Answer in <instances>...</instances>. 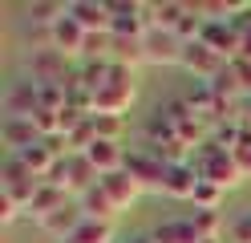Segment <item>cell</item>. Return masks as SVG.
I'll return each mask as SVG.
<instances>
[{"mask_svg": "<svg viewBox=\"0 0 251 243\" xmlns=\"http://www.w3.org/2000/svg\"><path fill=\"white\" fill-rule=\"evenodd\" d=\"M191 162H195V170H199L202 183H215V187H223V190L243 183V166H239V158H235V150H227V146L202 142Z\"/></svg>", "mask_w": 251, "mask_h": 243, "instance_id": "6da1fadb", "label": "cell"}, {"mask_svg": "<svg viewBox=\"0 0 251 243\" xmlns=\"http://www.w3.org/2000/svg\"><path fill=\"white\" fill-rule=\"evenodd\" d=\"M138 102V85H134V69L114 65L109 81L93 93V113H109V118H126V109Z\"/></svg>", "mask_w": 251, "mask_h": 243, "instance_id": "7a4b0ae2", "label": "cell"}, {"mask_svg": "<svg viewBox=\"0 0 251 243\" xmlns=\"http://www.w3.org/2000/svg\"><path fill=\"white\" fill-rule=\"evenodd\" d=\"M41 183H45V178H37V174L28 170L17 154H8L4 170H0V194H8L12 203H21V207H25V215H28V203H33V194L41 190Z\"/></svg>", "mask_w": 251, "mask_h": 243, "instance_id": "3957f363", "label": "cell"}, {"mask_svg": "<svg viewBox=\"0 0 251 243\" xmlns=\"http://www.w3.org/2000/svg\"><path fill=\"white\" fill-rule=\"evenodd\" d=\"M28 77L37 85H65L73 77L69 73V57H61L57 49H41V53H28Z\"/></svg>", "mask_w": 251, "mask_h": 243, "instance_id": "277c9868", "label": "cell"}, {"mask_svg": "<svg viewBox=\"0 0 251 243\" xmlns=\"http://www.w3.org/2000/svg\"><path fill=\"white\" fill-rule=\"evenodd\" d=\"M227 65H231L227 57H219L215 49H211V45H202V41H191V45H186V53H182V69H186V73H195L199 81H207V85L227 69Z\"/></svg>", "mask_w": 251, "mask_h": 243, "instance_id": "5b68a950", "label": "cell"}, {"mask_svg": "<svg viewBox=\"0 0 251 243\" xmlns=\"http://www.w3.org/2000/svg\"><path fill=\"white\" fill-rule=\"evenodd\" d=\"M0 102H4V118H33L41 109V85L37 81H12Z\"/></svg>", "mask_w": 251, "mask_h": 243, "instance_id": "8992f818", "label": "cell"}, {"mask_svg": "<svg viewBox=\"0 0 251 243\" xmlns=\"http://www.w3.org/2000/svg\"><path fill=\"white\" fill-rule=\"evenodd\" d=\"M0 142L8 146V154H25V150H33V146H41V130L33 118H4L0 122Z\"/></svg>", "mask_w": 251, "mask_h": 243, "instance_id": "52a82bcc", "label": "cell"}, {"mask_svg": "<svg viewBox=\"0 0 251 243\" xmlns=\"http://www.w3.org/2000/svg\"><path fill=\"white\" fill-rule=\"evenodd\" d=\"M126 174H134L142 190H162V183H166V162L154 158L150 150H134L130 158H126Z\"/></svg>", "mask_w": 251, "mask_h": 243, "instance_id": "ba28073f", "label": "cell"}, {"mask_svg": "<svg viewBox=\"0 0 251 243\" xmlns=\"http://www.w3.org/2000/svg\"><path fill=\"white\" fill-rule=\"evenodd\" d=\"M186 45L178 41V32H162L150 28L146 32V65H182Z\"/></svg>", "mask_w": 251, "mask_h": 243, "instance_id": "9c48e42d", "label": "cell"}, {"mask_svg": "<svg viewBox=\"0 0 251 243\" xmlns=\"http://www.w3.org/2000/svg\"><path fill=\"white\" fill-rule=\"evenodd\" d=\"M81 223H85V211L77 207V203H65L61 211H53L49 219H41L37 227H41L45 235H53L57 243H69V239L77 235V227H81Z\"/></svg>", "mask_w": 251, "mask_h": 243, "instance_id": "30bf717a", "label": "cell"}, {"mask_svg": "<svg viewBox=\"0 0 251 243\" xmlns=\"http://www.w3.org/2000/svg\"><path fill=\"white\" fill-rule=\"evenodd\" d=\"M49 32H53V49H57L61 57H85V37H89V32L77 25L69 12L61 16V21H57Z\"/></svg>", "mask_w": 251, "mask_h": 243, "instance_id": "8fae6325", "label": "cell"}, {"mask_svg": "<svg viewBox=\"0 0 251 243\" xmlns=\"http://www.w3.org/2000/svg\"><path fill=\"white\" fill-rule=\"evenodd\" d=\"M69 16L85 32H114V12H109V4H98V0H73Z\"/></svg>", "mask_w": 251, "mask_h": 243, "instance_id": "7c38bea8", "label": "cell"}, {"mask_svg": "<svg viewBox=\"0 0 251 243\" xmlns=\"http://www.w3.org/2000/svg\"><path fill=\"white\" fill-rule=\"evenodd\" d=\"M98 183H101V174L93 170V162L85 154H65V190L85 194L89 187H98Z\"/></svg>", "mask_w": 251, "mask_h": 243, "instance_id": "4fadbf2b", "label": "cell"}, {"mask_svg": "<svg viewBox=\"0 0 251 243\" xmlns=\"http://www.w3.org/2000/svg\"><path fill=\"white\" fill-rule=\"evenodd\" d=\"M195 190H199V170H195V162H178V166H166L162 194H170V199H195Z\"/></svg>", "mask_w": 251, "mask_h": 243, "instance_id": "5bb4252c", "label": "cell"}, {"mask_svg": "<svg viewBox=\"0 0 251 243\" xmlns=\"http://www.w3.org/2000/svg\"><path fill=\"white\" fill-rule=\"evenodd\" d=\"M85 158L93 162V170H98V174H114V170H126V158H130V154L122 150V142H105V138H98V142L85 150Z\"/></svg>", "mask_w": 251, "mask_h": 243, "instance_id": "9a60e30c", "label": "cell"}, {"mask_svg": "<svg viewBox=\"0 0 251 243\" xmlns=\"http://www.w3.org/2000/svg\"><path fill=\"white\" fill-rule=\"evenodd\" d=\"M77 207L85 211V219H98V223H114V219H118V207H114V199L105 194L101 183L89 187L85 194H77Z\"/></svg>", "mask_w": 251, "mask_h": 243, "instance_id": "2e32d148", "label": "cell"}, {"mask_svg": "<svg viewBox=\"0 0 251 243\" xmlns=\"http://www.w3.org/2000/svg\"><path fill=\"white\" fill-rule=\"evenodd\" d=\"M101 187H105V194L114 199V207L118 211H126L138 194H142V187H138V178L134 174H126V170H114V174H101Z\"/></svg>", "mask_w": 251, "mask_h": 243, "instance_id": "e0dca14e", "label": "cell"}, {"mask_svg": "<svg viewBox=\"0 0 251 243\" xmlns=\"http://www.w3.org/2000/svg\"><path fill=\"white\" fill-rule=\"evenodd\" d=\"M191 4L182 0H162V4H150V28H162V32H178V25L186 21Z\"/></svg>", "mask_w": 251, "mask_h": 243, "instance_id": "ac0fdd59", "label": "cell"}, {"mask_svg": "<svg viewBox=\"0 0 251 243\" xmlns=\"http://www.w3.org/2000/svg\"><path fill=\"white\" fill-rule=\"evenodd\" d=\"M65 194L69 190H61V187H53V183H41V190L33 194V203H28V219H49L53 211H61L65 207Z\"/></svg>", "mask_w": 251, "mask_h": 243, "instance_id": "d6986e66", "label": "cell"}, {"mask_svg": "<svg viewBox=\"0 0 251 243\" xmlns=\"http://www.w3.org/2000/svg\"><path fill=\"white\" fill-rule=\"evenodd\" d=\"M65 12H69V4H57V0H33V4L25 8V21H28V28H53Z\"/></svg>", "mask_w": 251, "mask_h": 243, "instance_id": "ffe728a7", "label": "cell"}, {"mask_svg": "<svg viewBox=\"0 0 251 243\" xmlns=\"http://www.w3.org/2000/svg\"><path fill=\"white\" fill-rule=\"evenodd\" d=\"M154 243H199V231L191 219H170V223H158L154 227Z\"/></svg>", "mask_w": 251, "mask_h": 243, "instance_id": "44dd1931", "label": "cell"}, {"mask_svg": "<svg viewBox=\"0 0 251 243\" xmlns=\"http://www.w3.org/2000/svg\"><path fill=\"white\" fill-rule=\"evenodd\" d=\"M114 65H126V69H138V65H146V37H142V41L114 37Z\"/></svg>", "mask_w": 251, "mask_h": 243, "instance_id": "7402d4cb", "label": "cell"}, {"mask_svg": "<svg viewBox=\"0 0 251 243\" xmlns=\"http://www.w3.org/2000/svg\"><path fill=\"white\" fill-rule=\"evenodd\" d=\"M69 243H114V223H98V219H85L77 227V235Z\"/></svg>", "mask_w": 251, "mask_h": 243, "instance_id": "603a6c76", "label": "cell"}, {"mask_svg": "<svg viewBox=\"0 0 251 243\" xmlns=\"http://www.w3.org/2000/svg\"><path fill=\"white\" fill-rule=\"evenodd\" d=\"M191 223H195L199 239H219V231H223V215L219 211H195Z\"/></svg>", "mask_w": 251, "mask_h": 243, "instance_id": "cb8c5ba5", "label": "cell"}, {"mask_svg": "<svg viewBox=\"0 0 251 243\" xmlns=\"http://www.w3.org/2000/svg\"><path fill=\"white\" fill-rule=\"evenodd\" d=\"M223 187H215V183H202V178H199V190H195V211H219V203H223Z\"/></svg>", "mask_w": 251, "mask_h": 243, "instance_id": "d4e9b609", "label": "cell"}, {"mask_svg": "<svg viewBox=\"0 0 251 243\" xmlns=\"http://www.w3.org/2000/svg\"><path fill=\"white\" fill-rule=\"evenodd\" d=\"M89 118H93L98 138H105V142H118L122 130H126V118H109V113H89Z\"/></svg>", "mask_w": 251, "mask_h": 243, "instance_id": "484cf974", "label": "cell"}, {"mask_svg": "<svg viewBox=\"0 0 251 243\" xmlns=\"http://www.w3.org/2000/svg\"><path fill=\"white\" fill-rule=\"evenodd\" d=\"M231 243H251V207L231 223Z\"/></svg>", "mask_w": 251, "mask_h": 243, "instance_id": "4316f807", "label": "cell"}, {"mask_svg": "<svg viewBox=\"0 0 251 243\" xmlns=\"http://www.w3.org/2000/svg\"><path fill=\"white\" fill-rule=\"evenodd\" d=\"M21 215H25V207H21V203H12L8 194H0V223H17Z\"/></svg>", "mask_w": 251, "mask_h": 243, "instance_id": "83f0119b", "label": "cell"}, {"mask_svg": "<svg viewBox=\"0 0 251 243\" xmlns=\"http://www.w3.org/2000/svg\"><path fill=\"white\" fill-rule=\"evenodd\" d=\"M243 126H251V93L243 97Z\"/></svg>", "mask_w": 251, "mask_h": 243, "instance_id": "f1b7e54d", "label": "cell"}, {"mask_svg": "<svg viewBox=\"0 0 251 243\" xmlns=\"http://www.w3.org/2000/svg\"><path fill=\"white\" fill-rule=\"evenodd\" d=\"M126 243H154V235H134V239H126Z\"/></svg>", "mask_w": 251, "mask_h": 243, "instance_id": "f546056e", "label": "cell"}, {"mask_svg": "<svg viewBox=\"0 0 251 243\" xmlns=\"http://www.w3.org/2000/svg\"><path fill=\"white\" fill-rule=\"evenodd\" d=\"M199 243H223V239H199Z\"/></svg>", "mask_w": 251, "mask_h": 243, "instance_id": "4dcf8cb0", "label": "cell"}]
</instances>
